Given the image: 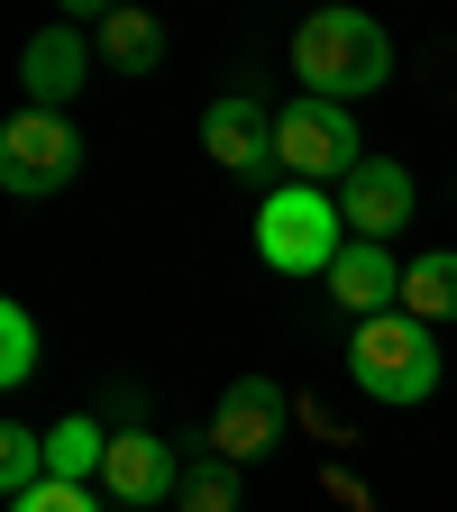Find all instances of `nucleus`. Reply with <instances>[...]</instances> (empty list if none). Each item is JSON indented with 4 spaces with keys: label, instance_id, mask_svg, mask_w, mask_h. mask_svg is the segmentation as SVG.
<instances>
[{
    "label": "nucleus",
    "instance_id": "nucleus-1",
    "mask_svg": "<svg viewBox=\"0 0 457 512\" xmlns=\"http://www.w3.org/2000/svg\"><path fill=\"white\" fill-rule=\"evenodd\" d=\"M293 74L311 101H366L375 83H394V37L366 10H311L293 28Z\"/></svg>",
    "mask_w": 457,
    "mask_h": 512
},
{
    "label": "nucleus",
    "instance_id": "nucleus-2",
    "mask_svg": "<svg viewBox=\"0 0 457 512\" xmlns=\"http://www.w3.org/2000/svg\"><path fill=\"white\" fill-rule=\"evenodd\" d=\"M256 256L275 275H330L348 256V220H339V192L320 183H275L256 202Z\"/></svg>",
    "mask_w": 457,
    "mask_h": 512
},
{
    "label": "nucleus",
    "instance_id": "nucleus-3",
    "mask_svg": "<svg viewBox=\"0 0 457 512\" xmlns=\"http://www.w3.org/2000/svg\"><path fill=\"white\" fill-rule=\"evenodd\" d=\"M348 375H357L366 403H430L439 394V339H430V320H412V311L357 320V330H348Z\"/></svg>",
    "mask_w": 457,
    "mask_h": 512
},
{
    "label": "nucleus",
    "instance_id": "nucleus-4",
    "mask_svg": "<svg viewBox=\"0 0 457 512\" xmlns=\"http://www.w3.org/2000/svg\"><path fill=\"white\" fill-rule=\"evenodd\" d=\"M275 156H284V183H348L357 165H366V147H357V119H348V101H284L275 110Z\"/></svg>",
    "mask_w": 457,
    "mask_h": 512
},
{
    "label": "nucleus",
    "instance_id": "nucleus-5",
    "mask_svg": "<svg viewBox=\"0 0 457 512\" xmlns=\"http://www.w3.org/2000/svg\"><path fill=\"white\" fill-rule=\"evenodd\" d=\"M83 174V138L64 110H19L0 128V192H19V202H46Z\"/></svg>",
    "mask_w": 457,
    "mask_h": 512
},
{
    "label": "nucleus",
    "instance_id": "nucleus-6",
    "mask_svg": "<svg viewBox=\"0 0 457 512\" xmlns=\"http://www.w3.org/2000/svg\"><path fill=\"white\" fill-rule=\"evenodd\" d=\"M284 421H293V403H284L275 375H229L220 403H211V458H229V467L266 458V448L284 439Z\"/></svg>",
    "mask_w": 457,
    "mask_h": 512
},
{
    "label": "nucleus",
    "instance_id": "nucleus-7",
    "mask_svg": "<svg viewBox=\"0 0 457 512\" xmlns=\"http://www.w3.org/2000/svg\"><path fill=\"white\" fill-rule=\"evenodd\" d=\"M101 494L128 503V512H147V503L183 494V458H174V439H156V430H119V439H110V467H101Z\"/></svg>",
    "mask_w": 457,
    "mask_h": 512
},
{
    "label": "nucleus",
    "instance_id": "nucleus-8",
    "mask_svg": "<svg viewBox=\"0 0 457 512\" xmlns=\"http://www.w3.org/2000/svg\"><path fill=\"white\" fill-rule=\"evenodd\" d=\"M339 220L357 229V238H394V229H412V174L394 165V156H366L348 183H339Z\"/></svg>",
    "mask_w": 457,
    "mask_h": 512
},
{
    "label": "nucleus",
    "instance_id": "nucleus-9",
    "mask_svg": "<svg viewBox=\"0 0 457 512\" xmlns=\"http://www.w3.org/2000/svg\"><path fill=\"white\" fill-rule=\"evenodd\" d=\"M202 147H211L220 174H275V165H284V156H275V119L256 110L247 92H229V101L202 110Z\"/></svg>",
    "mask_w": 457,
    "mask_h": 512
},
{
    "label": "nucleus",
    "instance_id": "nucleus-10",
    "mask_svg": "<svg viewBox=\"0 0 457 512\" xmlns=\"http://www.w3.org/2000/svg\"><path fill=\"white\" fill-rule=\"evenodd\" d=\"M19 83H28V110H64L83 83H92V46H83V28H37L28 37V55H19Z\"/></svg>",
    "mask_w": 457,
    "mask_h": 512
},
{
    "label": "nucleus",
    "instance_id": "nucleus-11",
    "mask_svg": "<svg viewBox=\"0 0 457 512\" xmlns=\"http://www.w3.org/2000/svg\"><path fill=\"white\" fill-rule=\"evenodd\" d=\"M330 302H339L348 320H384V311H403V266H394L375 238H348V256L330 266Z\"/></svg>",
    "mask_w": 457,
    "mask_h": 512
},
{
    "label": "nucleus",
    "instance_id": "nucleus-12",
    "mask_svg": "<svg viewBox=\"0 0 457 512\" xmlns=\"http://www.w3.org/2000/svg\"><path fill=\"white\" fill-rule=\"evenodd\" d=\"M110 421L101 412H74V421H55L46 430V476L55 485H101V467H110Z\"/></svg>",
    "mask_w": 457,
    "mask_h": 512
},
{
    "label": "nucleus",
    "instance_id": "nucleus-13",
    "mask_svg": "<svg viewBox=\"0 0 457 512\" xmlns=\"http://www.w3.org/2000/svg\"><path fill=\"white\" fill-rule=\"evenodd\" d=\"M403 311L412 320H457V247H421L412 266H403Z\"/></svg>",
    "mask_w": 457,
    "mask_h": 512
},
{
    "label": "nucleus",
    "instance_id": "nucleus-14",
    "mask_svg": "<svg viewBox=\"0 0 457 512\" xmlns=\"http://www.w3.org/2000/svg\"><path fill=\"white\" fill-rule=\"evenodd\" d=\"M101 55L119 64V74H156L165 64V28L147 10H101Z\"/></svg>",
    "mask_w": 457,
    "mask_h": 512
},
{
    "label": "nucleus",
    "instance_id": "nucleus-15",
    "mask_svg": "<svg viewBox=\"0 0 457 512\" xmlns=\"http://www.w3.org/2000/svg\"><path fill=\"white\" fill-rule=\"evenodd\" d=\"M37 485H46V430H19V421H10V430H0V494L19 503V494H37Z\"/></svg>",
    "mask_w": 457,
    "mask_h": 512
},
{
    "label": "nucleus",
    "instance_id": "nucleus-16",
    "mask_svg": "<svg viewBox=\"0 0 457 512\" xmlns=\"http://www.w3.org/2000/svg\"><path fill=\"white\" fill-rule=\"evenodd\" d=\"M174 503H183V512H238V467H229V458H192Z\"/></svg>",
    "mask_w": 457,
    "mask_h": 512
},
{
    "label": "nucleus",
    "instance_id": "nucleus-17",
    "mask_svg": "<svg viewBox=\"0 0 457 512\" xmlns=\"http://www.w3.org/2000/svg\"><path fill=\"white\" fill-rule=\"evenodd\" d=\"M28 375H37V311L0 302V384H28Z\"/></svg>",
    "mask_w": 457,
    "mask_h": 512
},
{
    "label": "nucleus",
    "instance_id": "nucleus-18",
    "mask_svg": "<svg viewBox=\"0 0 457 512\" xmlns=\"http://www.w3.org/2000/svg\"><path fill=\"white\" fill-rule=\"evenodd\" d=\"M10 512H101V485H55V476H46V485L19 494Z\"/></svg>",
    "mask_w": 457,
    "mask_h": 512
}]
</instances>
